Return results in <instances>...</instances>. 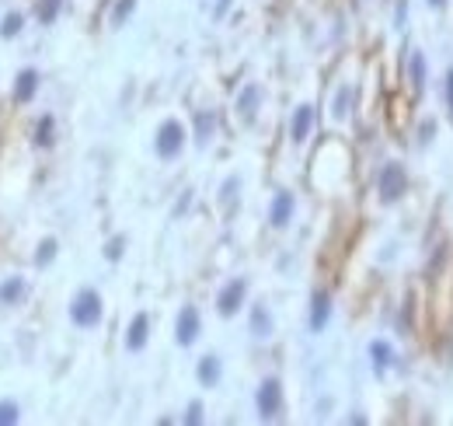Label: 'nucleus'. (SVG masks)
Segmentation results:
<instances>
[{"mask_svg":"<svg viewBox=\"0 0 453 426\" xmlns=\"http://www.w3.org/2000/svg\"><path fill=\"white\" fill-rule=\"evenodd\" d=\"M251 332L258 339H269L272 336V315H269L265 304H255V311H251Z\"/></svg>","mask_w":453,"mask_h":426,"instance_id":"10","label":"nucleus"},{"mask_svg":"<svg viewBox=\"0 0 453 426\" xmlns=\"http://www.w3.org/2000/svg\"><path fill=\"white\" fill-rule=\"evenodd\" d=\"M429 4H432V7H443V4H447V0H429Z\"/></svg>","mask_w":453,"mask_h":426,"instance_id":"29","label":"nucleus"},{"mask_svg":"<svg viewBox=\"0 0 453 426\" xmlns=\"http://www.w3.org/2000/svg\"><path fill=\"white\" fill-rule=\"evenodd\" d=\"M70 322L81 325V329L98 325V322H101V297H98L94 290H81L77 300L70 304Z\"/></svg>","mask_w":453,"mask_h":426,"instance_id":"2","label":"nucleus"},{"mask_svg":"<svg viewBox=\"0 0 453 426\" xmlns=\"http://www.w3.org/2000/svg\"><path fill=\"white\" fill-rule=\"evenodd\" d=\"M258 98H262V87H258V84H247L245 91H241V98H237V109L245 112V119H251V116H255V109H258Z\"/></svg>","mask_w":453,"mask_h":426,"instance_id":"16","label":"nucleus"},{"mask_svg":"<svg viewBox=\"0 0 453 426\" xmlns=\"http://www.w3.org/2000/svg\"><path fill=\"white\" fill-rule=\"evenodd\" d=\"M18 32H21V14H7L4 25H0V36L11 39V36H18Z\"/></svg>","mask_w":453,"mask_h":426,"instance_id":"22","label":"nucleus"},{"mask_svg":"<svg viewBox=\"0 0 453 426\" xmlns=\"http://www.w3.org/2000/svg\"><path fill=\"white\" fill-rule=\"evenodd\" d=\"M133 7H136V0H119V4H116V11H112V25H116V28L125 25V18L133 14Z\"/></svg>","mask_w":453,"mask_h":426,"instance_id":"19","label":"nucleus"},{"mask_svg":"<svg viewBox=\"0 0 453 426\" xmlns=\"http://www.w3.org/2000/svg\"><path fill=\"white\" fill-rule=\"evenodd\" d=\"M147 336H150V318L140 311V315L133 318L129 332H125V346H129V353H140V349L147 346Z\"/></svg>","mask_w":453,"mask_h":426,"instance_id":"7","label":"nucleus"},{"mask_svg":"<svg viewBox=\"0 0 453 426\" xmlns=\"http://www.w3.org/2000/svg\"><path fill=\"white\" fill-rule=\"evenodd\" d=\"M196 336H199V311H196L192 304H185V307H181V315H178L174 339H178V346H192Z\"/></svg>","mask_w":453,"mask_h":426,"instance_id":"6","label":"nucleus"},{"mask_svg":"<svg viewBox=\"0 0 453 426\" xmlns=\"http://www.w3.org/2000/svg\"><path fill=\"white\" fill-rule=\"evenodd\" d=\"M60 7H63V0H42V4H39V18H42V25H49V21H56V14H60Z\"/></svg>","mask_w":453,"mask_h":426,"instance_id":"17","label":"nucleus"},{"mask_svg":"<svg viewBox=\"0 0 453 426\" xmlns=\"http://www.w3.org/2000/svg\"><path fill=\"white\" fill-rule=\"evenodd\" d=\"M408 189V175L398 161H387L380 168V178H376V192H380V203H398Z\"/></svg>","mask_w":453,"mask_h":426,"instance_id":"1","label":"nucleus"},{"mask_svg":"<svg viewBox=\"0 0 453 426\" xmlns=\"http://www.w3.org/2000/svg\"><path fill=\"white\" fill-rule=\"evenodd\" d=\"M52 258H56V241H52V238H45V241H42V248L35 252V262H39V266H49Z\"/></svg>","mask_w":453,"mask_h":426,"instance_id":"23","label":"nucleus"},{"mask_svg":"<svg viewBox=\"0 0 453 426\" xmlns=\"http://www.w3.org/2000/svg\"><path fill=\"white\" fill-rule=\"evenodd\" d=\"M123 245H125L123 238H116V241H108V248H105V256H108V258H112V262H116V258L123 256Z\"/></svg>","mask_w":453,"mask_h":426,"instance_id":"26","label":"nucleus"},{"mask_svg":"<svg viewBox=\"0 0 453 426\" xmlns=\"http://www.w3.org/2000/svg\"><path fill=\"white\" fill-rule=\"evenodd\" d=\"M220 374H223V367H220V356L206 353V356L199 360V381L206 384V388H213V384H220Z\"/></svg>","mask_w":453,"mask_h":426,"instance_id":"14","label":"nucleus"},{"mask_svg":"<svg viewBox=\"0 0 453 426\" xmlns=\"http://www.w3.org/2000/svg\"><path fill=\"white\" fill-rule=\"evenodd\" d=\"M255 402H258V416L262 420H276L279 409H283V388H279V381L265 378L262 388H258V395H255Z\"/></svg>","mask_w":453,"mask_h":426,"instance_id":"3","label":"nucleus"},{"mask_svg":"<svg viewBox=\"0 0 453 426\" xmlns=\"http://www.w3.org/2000/svg\"><path fill=\"white\" fill-rule=\"evenodd\" d=\"M21 297H25V280L21 276H11V280L0 283V300L4 304H18Z\"/></svg>","mask_w":453,"mask_h":426,"instance_id":"15","label":"nucleus"},{"mask_svg":"<svg viewBox=\"0 0 453 426\" xmlns=\"http://www.w3.org/2000/svg\"><path fill=\"white\" fill-rule=\"evenodd\" d=\"M345 112H349V87H342V91H338V98H335V116L342 119Z\"/></svg>","mask_w":453,"mask_h":426,"instance_id":"25","label":"nucleus"},{"mask_svg":"<svg viewBox=\"0 0 453 426\" xmlns=\"http://www.w3.org/2000/svg\"><path fill=\"white\" fill-rule=\"evenodd\" d=\"M181 147H185V126L174 123V119H167L164 126H161V133H157V158L171 161V158L181 154Z\"/></svg>","mask_w":453,"mask_h":426,"instance_id":"4","label":"nucleus"},{"mask_svg":"<svg viewBox=\"0 0 453 426\" xmlns=\"http://www.w3.org/2000/svg\"><path fill=\"white\" fill-rule=\"evenodd\" d=\"M422 81H425V56H422V53H412V84L422 87Z\"/></svg>","mask_w":453,"mask_h":426,"instance_id":"20","label":"nucleus"},{"mask_svg":"<svg viewBox=\"0 0 453 426\" xmlns=\"http://www.w3.org/2000/svg\"><path fill=\"white\" fill-rule=\"evenodd\" d=\"M35 87H39V74H35V70H21V74H18V87H14V98L25 105V102L35 98Z\"/></svg>","mask_w":453,"mask_h":426,"instance_id":"12","label":"nucleus"},{"mask_svg":"<svg viewBox=\"0 0 453 426\" xmlns=\"http://www.w3.org/2000/svg\"><path fill=\"white\" fill-rule=\"evenodd\" d=\"M213 123H216V119H213V112H199V119H196V126H199L196 140H199V143H206V140H209V129H213Z\"/></svg>","mask_w":453,"mask_h":426,"instance_id":"21","label":"nucleus"},{"mask_svg":"<svg viewBox=\"0 0 453 426\" xmlns=\"http://www.w3.org/2000/svg\"><path fill=\"white\" fill-rule=\"evenodd\" d=\"M185 423H203V405H199V402H192V405H189V416H185Z\"/></svg>","mask_w":453,"mask_h":426,"instance_id":"27","label":"nucleus"},{"mask_svg":"<svg viewBox=\"0 0 453 426\" xmlns=\"http://www.w3.org/2000/svg\"><path fill=\"white\" fill-rule=\"evenodd\" d=\"M35 143H39V147H49V143H52V116H42L39 129H35Z\"/></svg>","mask_w":453,"mask_h":426,"instance_id":"18","label":"nucleus"},{"mask_svg":"<svg viewBox=\"0 0 453 426\" xmlns=\"http://www.w3.org/2000/svg\"><path fill=\"white\" fill-rule=\"evenodd\" d=\"M311 123H314V109H311V105H300V109L293 112V140H296V143H303V140H307Z\"/></svg>","mask_w":453,"mask_h":426,"instance_id":"11","label":"nucleus"},{"mask_svg":"<svg viewBox=\"0 0 453 426\" xmlns=\"http://www.w3.org/2000/svg\"><path fill=\"white\" fill-rule=\"evenodd\" d=\"M18 423V405L14 402H0V426Z\"/></svg>","mask_w":453,"mask_h":426,"instance_id":"24","label":"nucleus"},{"mask_svg":"<svg viewBox=\"0 0 453 426\" xmlns=\"http://www.w3.org/2000/svg\"><path fill=\"white\" fill-rule=\"evenodd\" d=\"M370 356H373V371H376V374H384V371L391 367V360H394V349H391V342L373 339L370 342Z\"/></svg>","mask_w":453,"mask_h":426,"instance_id":"13","label":"nucleus"},{"mask_svg":"<svg viewBox=\"0 0 453 426\" xmlns=\"http://www.w3.org/2000/svg\"><path fill=\"white\" fill-rule=\"evenodd\" d=\"M447 102H450V112H453V70L447 74Z\"/></svg>","mask_w":453,"mask_h":426,"instance_id":"28","label":"nucleus"},{"mask_svg":"<svg viewBox=\"0 0 453 426\" xmlns=\"http://www.w3.org/2000/svg\"><path fill=\"white\" fill-rule=\"evenodd\" d=\"M245 290H247L245 280H230V283L220 290L216 307H220V315H223V318H230V315H237V311H241V304H245Z\"/></svg>","mask_w":453,"mask_h":426,"instance_id":"5","label":"nucleus"},{"mask_svg":"<svg viewBox=\"0 0 453 426\" xmlns=\"http://www.w3.org/2000/svg\"><path fill=\"white\" fill-rule=\"evenodd\" d=\"M289 217H293V196H289V192H279V196L272 200L269 220H272V227H286Z\"/></svg>","mask_w":453,"mask_h":426,"instance_id":"9","label":"nucleus"},{"mask_svg":"<svg viewBox=\"0 0 453 426\" xmlns=\"http://www.w3.org/2000/svg\"><path fill=\"white\" fill-rule=\"evenodd\" d=\"M331 318V297L328 294H314V304H311V332H321Z\"/></svg>","mask_w":453,"mask_h":426,"instance_id":"8","label":"nucleus"}]
</instances>
